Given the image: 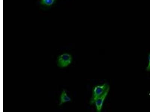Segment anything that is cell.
Masks as SVG:
<instances>
[{"mask_svg":"<svg viewBox=\"0 0 150 112\" xmlns=\"http://www.w3.org/2000/svg\"><path fill=\"white\" fill-rule=\"evenodd\" d=\"M110 89L109 86L107 88L106 90H105L102 95L100 96L95 101L94 104L96 105V111L98 112H101L102 109L103 104H104V101H105L106 98L109 92Z\"/></svg>","mask_w":150,"mask_h":112,"instance_id":"3","label":"cell"},{"mask_svg":"<svg viewBox=\"0 0 150 112\" xmlns=\"http://www.w3.org/2000/svg\"><path fill=\"white\" fill-rule=\"evenodd\" d=\"M108 86H109L108 84L104 83L103 85L95 87L93 89L92 97L90 102L91 105L94 104L96 100L105 92Z\"/></svg>","mask_w":150,"mask_h":112,"instance_id":"2","label":"cell"},{"mask_svg":"<svg viewBox=\"0 0 150 112\" xmlns=\"http://www.w3.org/2000/svg\"><path fill=\"white\" fill-rule=\"evenodd\" d=\"M73 57L71 54L65 53L60 55L57 58V64L58 67L65 68L71 64Z\"/></svg>","mask_w":150,"mask_h":112,"instance_id":"1","label":"cell"},{"mask_svg":"<svg viewBox=\"0 0 150 112\" xmlns=\"http://www.w3.org/2000/svg\"><path fill=\"white\" fill-rule=\"evenodd\" d=\"M148 58L149 63L148 66H147V67L146 68V70L147 71H150V53L148 55Z\"/></svg>","mask_w":150,"mask_h":112,"instance_id":"6","label":"cell"},{"mask_svg":"<svg viewBox=\"0 0 150 112\" xmlns=\"http://www.w3.org/2000/svg\"><path fill=\"white\" fill-rule=\"evenodd\" d=\"M71 100V98L68 95L66 90H63L61 93V96H60L59 105L61 106L66 103L70 102Z\"/></svg>","mask_w":150,"mask_h":112,"instance_id":"4","label":"cell"},{"mask_svg":"<svg viewBox=\"0 0 150 112\" xmlns=\"http://www.w3.org/2000/svg\"><path fill=\"white\" fill-rule=\"evenodd\" d=\"M56 0H41V4L45 6H50L53 5Z\"/></svg>","mask_w":150,"mask_h":112,"instance_id":"5","label":"cell"}]
</instances>
